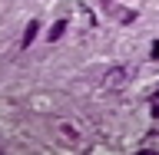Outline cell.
Wrapping results in <instances>:
<instances>
[{
    "mask_svg": "<svg viewBox=\"0 0 159 155\" xmlns=\"http://www.w3.org/2000/svg\"><path fill=\"white\" fill-rule=\"evenodd\" d=\"M126 79H129V69L126 66H116V69H109L106 76H103V86H106V89H119Z\"/></svg>",
    "mask_w": 159,
    "mask_h": 155,
    "instance_id": "6da1fadb",
    "label": "cell"
},
{
    "mask_svg": "<svg viewBox=\"0 0 159 155\" xmlns=\"http://www.w3.org/2000/svg\"><path fill=\"white\" fill-rule=\"evenodd\" d=\"M37 30H40V20H30V23H27V30H23V40H20V46H23V50H27L30 43L37 40Z\"/></svg>",
    "mask_w": 159,
    "mask_h": 155,
    "instance_id": "7a4b0ae2",
    "label": "cell"
},
{
    "mask_svg": "<svg viewBox=\"0 0 159 155\" xmlns=\"http://www.w3.org/2000/svg\"><path fill=\"white\" fill-rule=\"evenodd\" d=\"M63 30H66V20H57L53 30H47V40H50V43H57V40L63 37Z\"/></svg>",
    "mask_w": 159,
    "mask_h": 155,
    "instance_id": "3957f363",
    "label": "cell"
},
{
    "mask_svg": "<svg viewBox=\"0 0 159 155\" xmlns=\"http://www.w3.org/2000/svg\"><path fill=\"white\" fill-rule=\"evenodd\" d=\"M136 20V10H119V23H133Z\"/></svg>",
    "mask_w": 159,
    "mask_h": 155,
    "instance_id": "277c9868",
    "label": "cell"
},
{
    "mask_svg": "<svg viewBox=\"0 0 159 155\" xmlns=\"http://www.w3.org/2000/svg\"><path fill=\"white\" fill-rule=\"evenodd\" d=\"M149 106H152V109H149V112H152V116L159 119V93H156V96H152V102H149Z\"/></svg>",
    "mask_w": 159,
    "mask_h": 155,
    "instance_id": "5b68a950",
    "label": "cell"
},
{
    "mask_svg": "<svg viewBox=\"0 0 159 155\" xmlns=\"http://www.w3.org/2000/svg\"><path fill=\"white\" fill-rule=\"evenodd\" d=\"M149 59H159V40L152 43V46H149Z\"/></svg>",
    "mask_w": 159,
    "mask_h": 155,
    "instance_id": "8992f818",
    "label": "cell"
},
{
    "mask_svg": "<svg viewBox=\"0 0 159 155\" xmlns=\"http://www.w3.org/2000/svg\"><path fill=\"white\" fill-rule=\"evenodd\" d=\"M99 3H103V7H106V3H109V0H99Z\"/></svg>",
    "mask_w": 159,
    "mask_h": 155,
    "instance_id": "52a82bcc",
    "label": "cell"
}]
</instances>
